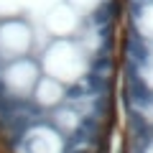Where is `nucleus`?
I'll use <instances>...</instances> for the list:
<instances>
[{
	"instance_id": "f257e3e1",
	"label": "nucleus",
	"mask_w": 153,
	"mask_h": 153,
	"mask_svg": "<svg viewBox=\"0 0 153 153\" xmlns=\"http://www.w3.org/2000/svg\"><path fill=\"white\" fill-rule=\"evenodd\" d=\"M74 10H79L84 18H89V21H94V16H97V10L102 8L105 0H66Z\"/></svg>"
}]
</instances>
